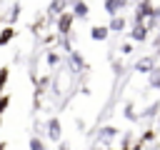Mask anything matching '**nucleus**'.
I'll use <instances>...</instances> for the list:
<instances>
[{
    "instance_id": "nucleus-14",
    "label": "nucleus",
    "mask_w": 160,
    "mask_h": 150,
    "mask_svg": "<svg viewBox=\"0 0 160 150\" xmlns=\"http://www.w3.org/2000/svg\"><path fill=\"white\" fill-rule=\"evenodd\" d=\"M122 115H125L128 120H138V115L132 112V105H125V110H122Z\"/></svg>"
},
{
    "instance_id": "nucleus-2",
    "label": "nucleus",
    "mask_w": 160,
    "mask_h": 150,
    "mask_svg": "<svg viewBox=\"0 0 160 150\" xmlns=\"http://www.w3.org/2000/svg\"><path fill=\"white\" fill-rule=\"evenodd\" d=\"M155 68H158V58H155V55H142V58H138V60H135V72L150 75Z\"/></svg>"
},
{
    "instance_id": "nucleus-7",
    "label": "nucleus",
    "mask_w": 160,
    "mask_h": 150,
    "mask_svg": "<svg viewBox=\"0 0 160 150\" xmlns=\"http://www.w3.org/2000/svg\"><path fill=\"white\" fill-rule=\"evenodd\" d=\"M72 20H75L72 12H62V15H60V22H58V30H60L62 35H68V30L72 28Z\"/></svg>"
},
{
    "instance_id": "nucleus-16",
    "label": "nucleus",
    "mask_w": 160,
    "mask_h": 150,
    "mask_svg": "<svg viewBox=\"0 0 160 150\" xmlns=\"http://www.w3.org/2000/svg\"><path fill=\"white\" fill-rule=\"evenodd\" d=\"M120 52H122V55H130V52H132V42H122V45H120Z\"/></svg>"
},
{
    "instance_id": "nucleus-15",
    "label": "nucleus",
    "mask_w": 160,
    "mask_h": 150,
    "mask_svg": "<svg viewBox=\"0 0 160 150\" xmlns=\"http://www.w3.org/2000/svg\"><path fill=\"white\" fill-rule=\"evenodd\" d=\"M30 148H32V150H45L42 140H38V138H32V140H30Z\"/></svg>"
},
{
    "instance_id": "nucleus-17",
    "label": "nucleus",
    "mask_w": 160,
    "mask_h": 150,
    "mask_svg": "<svg viewBox=\"0 0 160 150\" xmlns=\"http://www.w3.org/2000/svg\"><path fill=\"white\" fill-rule=\"evenodd\" d=\"M152 45H155V48H160V30H158V35H155V40H152Z\"/></svg>"
},
{
    "instance_id": "nucleus-8",
    "label": "nucleus",
    "mask_w": 160,
    "mask_h": 150,
    "mask_svg": "<svg viewBox=\"0 0 160 150\" xmlns=\"http://www.w3.org/2000/svg\"><path fill=\"white\" fill-rule=\"evenodd\" d=\"M108 28H110V32H122V30L128 28V20H125L122 15H118V18H110Z\"/></svg>"
},
{
    "instance_id": "nucleus-1",
    "label": "nucleus",
    "mask_w": 160,
    "mask_h": 150,
    "mask_svg": "<svg viewBox=\"0 0 160 150\" xmlns=\"http://www.w3.org/2000/svg\"><path fill=\"white\" fill-rule=\"evenodd\" d=\"M150 18H160L158 15V8L152 5V2H138L135 5V22H148Z\"/></svg>"
},
{
    "instance_id": "nucleus-11",
    "label": "nucleus",
    "mask_w": 160,
    "mask_h": 150,
    "mask_svg": "<svg viewBox=\"0 0 160 150\" xmlns=\"http://www.w3.org/2000/svg\"><path fill=\"white\" fill-rule=\"evenodd\" d=\"M88 12H90V5L88 2H75L72 5V15L75 18H88Z\"/></svg>"
},
{
    "instance_id": "nucleus-6",
    "label": "nucleus",
    "mask_w": 160,
    "mask_h": 150,
    "mask_svg": "<svg viewBox=\"0 0 160 150\" xmlns=\"http://www.w3.org/2000/svg\"><path fill=\"white\" fill-rule=\"evenodd\" d=\"M110 35H112V32H110V28H108V25H95V28L90 30V38H92V40H98V42H100V40H108Z\"/></svg>"
},
{
    "instance_id": "nucleus-4",
    "label": "nucleus",
    "mask_w": 160,
    "mask_h": 150,
    "mask_svg": "<svg viewBox=\"0 0 160 150\" xmlns=\"http://www.w3.org/2000/svg\"><path fill=\"white\" fill-rule=\"evenodd\" d=\"M102 10L110 18H118V15H122V10H128V2L125 0H108V2H102Z\"/></svg>"
},
{
    "instance_id": "nucleus-5",
    "label": "nucleus",
    "mask_w": 160,
    "mask_h": 150,
    "mask_svg": "<svg viewBox=\"0 0 160 150\" xmlns=\"http://www.w3.org/2000/svg\"><path fill=\"white\" fill-rule=\"evenodd\" d=\"M118 128L115 125H105V128H100V135H98V140L102 142V145H108V142H112L115 138H118Z\"/></svg>"
},
{
    "instance_id": "nucleus-13",
    "label": "nucleus",
    "mask_w": 160,
    "mask_h": 150,
    "mask_svg": "<svg viewBox=\"0 0 160 150\" xmlns=\"http://www.w3.org/2000/svg\"><path fill=\"white\" fill-rule=\"evenodd\" d=\"M152 140H155V130H145L140 135V142H152Z\"/></svg>"
},
{
    "instance_id": "nucleus-18",
    "label": "nucleus",
    "mask_w": 160,
    "mask_h": 150,
    "mask_svg": "<svg viewBox=\"0 0 160 150\" xmlns=\"http://www.w3.org/2000/svg\"><path fill=\"white\" fill-rule=\"evenodd\" d=\"M158 125H160V118H158Z\"/></svg>"
},
{
    "instance_id": "nucleus-12",
    "label": "nucleus",
    "mask_w": 160,
    "mask_h": 150,
    "mask_svg": "<svg viewBox=\"0 0 160 150\" xmlns=\"http://www.w3.org/2000/svg\"><path fill=\"white\" fill-rule=\"evenodd\" d=\"M158 110H160V100H155L152 105H148V108H145V112H142L140 118H155V115L160 118V112H158Z\"/></svg>"
},
{
    "instance_id": "nucleus-9",
    "label": "nucleus",
    "mask_w": 160,
    "mask_h": 150,
    "mask_svg": "<svg viewBox=\"0 0 160 150\" xmlns=\"http://www.w3.org/2000/svg\"><path fill=\"white\" fill-rule=\"evenodd\" d=\"M60 132H62L60 120H58V118H50V120H48V135H50L52 140H60Z\"/></svg>"
},
{
    "instance_id": "nucleus-3",
    "label": "nucleus",
    "mask_w": 160,
    "mask_h": 150,
    "mask_svg": "<svg viewBox=\"0 0 160 150\" xmlns=\"http://www.w3.org/2000/svg\"><path fill=\"white\" fill-rule=\"evenodd\" d=\"M130 42H145L148 38H150V30H148V25H142V22H132V28H130Z\"/></svg>"
},
{
    "instance_id": "nucleus-10",
    "label": "nucleus",
    "mask_w": 160,
    "mask_h": 150,
    "mask_svg": "<svg viewBox=\"0 0 160 150\" xmlns=\"http://www.w3.org/2000/svg\"><path fill=\"white\" fill-rule=\"evenodd\" d=\"M148 88H150V90H160V68H155V70L148 75Z\"/></svg>"
}]
</instances>
